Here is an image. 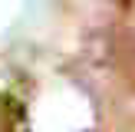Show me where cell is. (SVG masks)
Returning <instances> with one entry per match:
<instances>
[]
</instances>
